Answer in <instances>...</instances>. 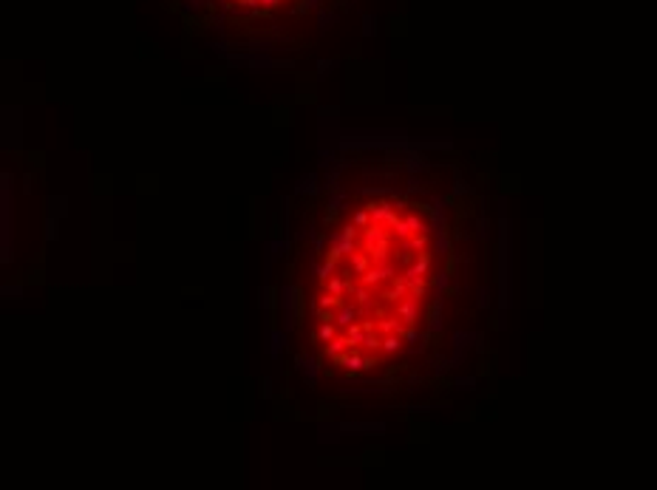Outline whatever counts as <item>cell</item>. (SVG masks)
Masks as SVG:
<instances>
[{"label":"cell","instance_id":"1","mask_svg":"<svg viewBox=\"0 0 657 490\" xmlns=\"http://www.w3.org/2000/svg\"><path fill=\"white\" fill-rule=\"evenodd\" d=\"M436 261L425 204L397 190L352 196L328 218L306 281L317 357L348 377L397 366L431 320Z\"/></svg>","mask_w":657,"mask_h":490}]
</instances>
